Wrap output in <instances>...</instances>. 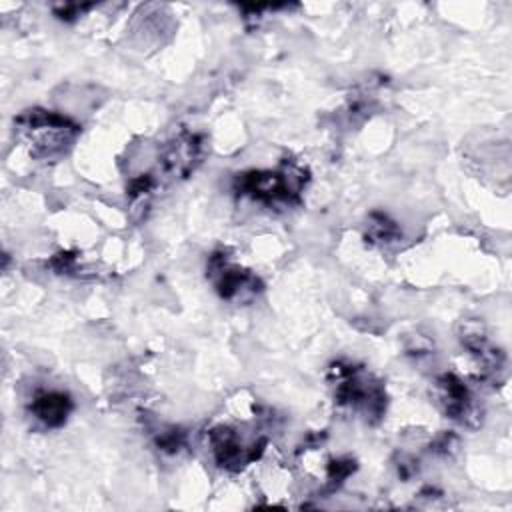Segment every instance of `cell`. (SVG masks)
<instances>
[{
  "instance_id": "6da1fadb",
  "label": "cell",
  "mask_w": 512,
  "mask_h": 512,
  "mask_svg": "<svg viewBox=\"0 0 512 512\" xmlns=\"http://www.w3.org/2000/svg\"><path fill=\"white\" fill-rule=\"evenodd\" d=\"M308 172L296 162H282L274 170H250L234 178V192L266 206H290L300 200Z\"/></svg>"
},
{
  "instance_id": "7a4b0ae2",
  "label": "cell",
  "mask_w": 512,
  "mask_h": 512,
  "mask_svg": "<svg viewBox=\"0 0 512 512\" xmlns=\"http://www.w3.org/2000/svg\"><path fill=\"white\" fill-rule=\"evenodd\" d=\"M330 382L334 386V400L366 420L376 422L386 412V390L366 370L348 362H334L330 366Z\"/></svg>"
},
{
  "instance_id": "3957f363",
  "label": "cell",
  "mask_w": 512,
  "mask_h": 512,
  "mask_svg": "<svg viewBox=\"0 0 512 512\" xmlns=\"http://www.w3.org/2000/svg\"><path fill=\"white\" fill-rule=\"evenodd\" d=\"M16 128L30 146V152L38 158L64 154L80 134L78 124L70 118L40 108L22 112L16 120Z\"/></svg>"
},
{
  "instance_id": "277c9868",
  "label": "cell",
  "mask_w": 512,
  "mask_h": 512,
  "mask_svg": "<svg viewBox=\"0 0 512 512\" xmlns=\"http://www.w3.org/2000/svg\"><path fill=\"white\" fill-rule=\"evenodd\" d=\"M206 272L220 298L228 302H248L256 298L264 288L256 274L236 266L222 250L208 258Z\"/></svg>"
},
{
  "instance_id": "5b68a950",
  "label": "cell",
  "mask_w": 512,
  "mask_h": 512,
  "mask_svg": "<svg viewBox=\"0 0 512 512\" xmlns=\"http://www.w3.org/2000/svg\"><path fill=\"white\" fill-rule=\"evenodd\" d=\"M208 444H210L214 462L220 468L238 472L262 456L266 448V438H258L246 444L234 428L216 426L208 432Z\"/></svg>"
},
{
  "instance_id": "8992f818",
  "label": "cell",
  "mask_w": 512,
  "mask_h": 512,
  "mask_svg": "<svg viewBox=\"0 0 512 512\" xmlns=\"http://www.w3.org/2000/svg\"><path fill=\"white\" fill-rule=\"evenodd\" d=\"M434 398L440 410L454 422L462 426H478L480 424V406L476 404L468 386L454 374H442L434 382Z\"/></svg>"
},
{
  "instance_id": "52a82bcc",
  "label": "cell",
  "mask_w": 512,
  "mask_h": 512,
  "mask_svg": "<svg viewBox=\"0 0 512 512\" xmlns=\"http://www.w3.org/2000/svg\"><path fill=\"white\" fill-rule=\"evenodd\" d=\"M204 142L198 134L180 132L162 150V170L172 178H186L202 162Z\"/></svg>"
},
{
  "instance_id": "ba28073f",
  "label": "cell",
  "mask_w": 512,
  "mask_h": 512,
  "mask_svg": "<svg viewBox=\"0 0 512 512\" xmlns=\"http://www.w3.org/2000/svg\"><path fill=\"white\" fill-rule=\"evenodd\" d=\"M460 342L474 358L482 378H498V374L504 370V354L500 348L492 346V342L482 332V326L466 322L460 332Z\"/></svg>"
},
{
  "instance_id": "9c48e42d",
  "label": "cell",
  "mask_w": 512,
  "mask_h": 512,
  "mask_svg": "<svg viewBox=\"0 0 512 512\" xmlns=\"http://www.w3.org/2000/svg\"><path fill=\"white\" fill-rule=\"evenodd\" d=\"M72 408V398L62 390H42L30 402L32 416L46 428H60L68 420Z\"/></svg>"
},
{
  "instance_id": "30bf717a",
  "label": "cell",
  "mask_w": 512,
  "mask_h": 512,
  "mask_svg": "<svg viewBox=\"0 0 512 512\" xmlns=\"http://www.w3.org/2000/svg\"><path fill=\"white\" fill-rule=\"evenodd\" d=\"M402 236L400 226L384 212H372L366 220V238L370 242L378 244H388L396 242Z\"/></svg>"
},
{
  "instance_id": "8fae6325",
  "label": "cell",
  "mask_w": 512,
  "mask_h": 512,
  "mask_svg": "<svg viewBox=\"0 0 512 512\" xmlns=\"http://www.w3.org/2000/svg\"><path fill=\"white\" fill-rule=\"evenodd\" d=\"M184 444L186 438L180 428H162L156 436V446L168 454H176L180 448H184Z\"/></svg>"
},
{
  "instance_id": "7c38bea8",
  "label": "cell",
  "mask_w": 512,
  "mask_h": 512,
  "mask_svg": "<svg viewBox=\"0 0 512 512\" xmlns=\"http://www.w3.org/2000/svg\"><path fill=\"white\" fill-rule=\"evenodd\" d=\"M354 468H356V462L352 458H336V460H332L328 464V468H326L330 484L338 486L340 482H344L354 472Z\"/></svg>"
},
{
  "instance_id": "4fadbf2b",
  "label": "cell",
  "mask_w": 512,
  "mask_h": 512,
  "mask_svg": "<svg viewBox=\"0 0 512 512\" xmlns=\"http://www.w3.org/2000/svg\"><path fill=\"white\" fill-rule=\"evenodd\" d=\"M90 8V4H64L62 8H56L54 12H56V16L58 18H62V20H74L76 16H80L84 10H88Z\"/></svg>"
},
{
  "instance_id": "5bb4252c",
  "label": "cell",
  "mask_w": 512,
  "mask_h": 512,
  "mask_svg": "<svg viewBox=\"0 0 512 512\" xmlns=\"http://www.w3.org/2000/svg\"><path fill=\"white\" fill-rule=\"evenodd\" d=\"M456 444V436H452V434H440L438 438H436V442H434V452H444V454H448L450 450H452V446Z\"/></svg>"
}]
</instances>
